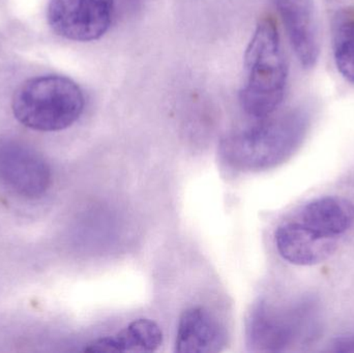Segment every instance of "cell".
Returning a JSON list of instances; mask_svg holds the SVG:
<instances>
[{
    "label": "cell",
    "instance_id": "cell-3",
    "mask_svg": "<svg viewBox=\"0 0 354 353\" xmlns=\"http://www.w3.org/2000/svg\"><path fill=\"white\" fill-rule=\"evenodd\" d=\"M85 97L72 79L59 75L35 77L25 81L15 93V118L39 132H58L72 126L82 115Z\"/></svg>",
    "mask_w": 354,
    "mask_h": 353
},
{
    "label": "cell",
    "instance_id": "cell-8",
    "mask_svg": "<svg viewBox=\"0 0 354 353\" xmlns=\"http://www.w3.org/2000/svg\"><path fill=\"white\" fill-rule=\"evenodd\" d=\"M225 332L216 319L202 307L183 311L177 325L176 352L216 353L225 345Z\"/></svg>",
    "mask_w": 354,
    "mask_h": 353
},
{
    "label": "cell",
    "instance_id": "cell-12",
    "mask_svg": "<svg viewBox=\"0 0 354 353\" xmlns=\"http://www.w3.org/2000/svg\"><path fill=\"white\" fill-rule=\"evenodd\" d=\"M334 55L337 68L354 84V16L341 15L335 24Z\"/></svg>",
    "mask_w": 354,
    "mask_h": 353
},
{
    "label": "cell",
    "instance_id": "cell-2",
    "mask_svg": "<svg viewBox=\"0 0 354 353\" xmlns=\"http://www.w3.org/2000/svg\"><path fill=\"white\" fill-rule=\"evenodd\" d=\"M245 81L239 91L243 111L255 118L268 117L280 107L286 90L288 68L274 19L258 22L245 53Z\"/></svg>",
    "mask_w": 354,
    "mask_h": 353
},
{
    "label": "cell",
    "instance_id": "cell-9",
    "mask_svg": "<svg viewBox=\"0 0 354 353\" xmlns=\"http://www.w3.org/2000/svg\"><path fill=\"white\" fill-rule=\"evenodd\" d=\"M305 315L293 319L280 316L266 305L254 309L248 321V338L250 345L258 352L284 350L299 333V327Z\"/></svg>",
    "mask_w": 354,
    "mask_h": 353
},
{
    "label": "cell",
    "instance_id": "cell-13",
    "mask_svg": "<svg viewBox=\"0 0 354 353\" xmlns=\"http://www.w3.org/2000/svg\"><path fill=\"white\" fill-rule=\"evenodd\" d=\"M332 352L354 353V336H341L333 342Z\"/></svg>",
    "mask_w": 354,
    "mask_h": 353
},
{
    "label": "cell",
    "instance_id": "cell-11",
    "mask_svg": "<svg viewBox=\"0 0 354 353\" xmlns=\"http://www.w3.org/2000/svg\"><path fill=\"white\" fill-rule=\"evenodd\" d=\"M163 342L161 327L149 319H137L113 336L85 346V352H153Z\"/></svg>",
    "mask_w": 354,
    "mask_h": 353
},
{
    "label": "cell",
    "instance_id": "cell-4",
    "mask_svg": "<svg viewBox=\"0 0 354 353\" xmlns=\"http://www.w3.org/2000/svg\"><path fill=\"white\" fill-rule=\"evenodd\" d=\"M113 12L114 0H51L48 24L70 41H97L109 30Z\"/></svg>",
    "mask_w": 354,
    "mask_h": 353
},
{
    "label": "cell",
    "instance_id": "cell-1",
    "mask_svg": "<svg viewBox=\"0 0 354 353\" xmlns=\"http://www.w3.org/2000/svg\"><path fill=\"white\" fill-rule=\"evenodd\" d=\"M272 115L231 133L222 141L221 153L228 164L245 171L270 169L297 151L309 126L307 113L295 109Z\"/></svg>",
    "mask_w": 354,
    "mask_h": 353
},
{
    "label": "cell",
    "instance_id": "cell-7",
    "mask_svg": "<svg viewBox=\"0 0 354 353\" xmlns=\"http://www.w3.org/2000/svg\"><path fill=\"white\" fill-rule=\"evenodd\" d=\"M274 242L284 260L299 267L324 263L338 247V238H328L297 220L279 226L274 233Z\"/></svg>",
    "mask_w": 354,
    "mask_h": 353
},
{
    "label": "cell",
    "instance_id": "cell-6",
    "mask_svg": "<svg viewBox=\"0 0 354 353\" xmlns=\"http://www.w3.org/2000/svg\"><path fill=\"white\" fill-rule=\"evenodd\" d=\"M297 59L305 68L317 64L319 30L313 0H274Z\"/></svg>",
    "mask_w": 354,
    "mask_h": 353
},
{
    "label": "cell",
    "instance_id": "cell-5",
    "mask_svg": "<svg viewBox=\"0 0 354 353\" xmlns=\"http://www.w3.org/2000/svg\"><path fill=\"white\" fill-rule=\"evenodd\" d=\"M47 161L30 147L12 141L0 142V182L24 198L43 196L51 184Z\"/></svg>",
    "mask_w": 354,
    "mask_h": 353
},
{
    "label": "cell",
    "instance_id": "cell-10",
    "mask_svg": "<svg viewBox=\"0 0 354 353\" xmlns=\"http://www.w3.org/2000/svg\"><path fill=\"white\" fill-rule=\"evenodd\" d=\"M297 221L328 238H339L354 224V204L342 197H322L299 211Z\"/></svg>",
    "mask_w": 354,
    "mask_h": 353
}]
</instances>
